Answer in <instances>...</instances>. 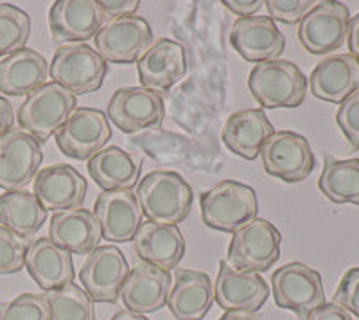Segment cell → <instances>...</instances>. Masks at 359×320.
<instances>
[{"instance_id":"1","label":"cell","mask_w":359,"mask_h":320,"mask_svg":"<svg viewBox=\"0 0 359 320\" xmlns=\"http://www.w3.org/2000/svg\"><path fill=\"white\" fill-rule=\"evenodd\" d=\"M137 200L147 222L160 225H178L185 222L194 204V193L180 173L156 169L140 178Z\"/></svg>"},{"instance_id":"2","label":"cell","mask_w":359,"mask_h":320,"mask_svg":"<svg viewBox=\"0 0 359 320\" xmlns=\"http://www.w3.org/2000/svg\"><path fill=\"white\" fill-rule=\"evenodd\" d=\"M248 88L264 110L298 108L307 94V78L290 60H271L253 65Z\"/></svg>"},{"instance_id":"3","label":"cell","mask_w":359,"mask_h":320,"mask_svg":"<svg viewBox=\"0 0 359 320\" xmlns=\"http://www.w3.org/2000/svg\"><path fill=\"white\" fill-rule=\"evenodd\" d=\"M201 222L212 230L233 232L257 218L259 200L255 189L237 180H221L200 196Z\"/></svg>"},{"instance_id":"4","label":"cell","mask_w":359,"mask_h":320,"mask_svg":"<svg viewBox=\"0 0 359 320\" xmlns=\"http://www.w3.org/2000/svg\"><path fill=\"white\" fill-rule=\"evenodd\" d=\"M280 230L264 218H253L232 232L226 263L237 272L261 274L280 258Z\"/></svg>"},{"instance_id":"5","label":"cell","mask_w":359,"mask_h":320,"mask_svg":"<svg viewBox=\"0 0 359 320\" xmlns=\"http://www.w3.org/2000/svg\"><path fill=\"white\" fill-rule=\"evenodd\" d=\"M78 108L76 95L57 83H45L25 98L18 108L20 130L45 144L67 123L69 115Z\"/></svg>"},{"instance_id":"6","label":"cell","mask_w":359,"mask_h":320,"mask_svg":"<svg viewBox=\"0 0 359 320\" xmlns=\"http://www.w3.org/2000/svg\"><path fill=\"white\" fill-rule=\"evenodd\" d=\"M108 74V63L94 47L86 44H65L56 49L49 63V76L74 95L97 92Z\"/></svg>"},{"instance_id":"7","label":"cell","mask_w":359,"mask_h":320,"mask_svg":"<svg viewBox=\"0 0 359 320\" xmlns=\"http://www.w3.org/2000/svg\"><path fill=\"white\" fill-rule=\"evenodd\" d=\"M271 295L278 308L293 312L300 320L325 304L322 275L300 261L282 265L273 272Z\"/></svg>"},{"instance_id":"8","label":"cell","mask_w":359,"mask_h":320,"mask_svg":"<svg viewBox=\"0 0 359 320\" xmlns=\"http://www.w3.org/2000/svg\"><path fill=\"white\" fill-rule=\"evenodd\" d=\"M261 159L269 177L287 184L306 180L316 164L309 140L291 130L275 132L269 137L261 149Z\"/></svg>"},{"instance_id":"9","label":"cell","mask_w":359,"mask_h":320,"mask_svg":"<svg viewBox=\"0 0 359 320\" xmlns=\"http://www.w3.org/2000/svg\"><path fill=\"white\" fill-rule=\"evenodd\" d=\"M99 56L114 65H130L153 46V29L142 17H124L102 25L94 38Z\"/></svg>"},{"instance_id":"10","label":"cell","mask_w":359,"mask_h":320,"mask_svg":"<svg viewBox=\"0 0 359 320\" xmlns=\"http://www.w3.org/2000/svg\"><path fill=\"white\" fill-rule=\"evenodd\" d=\"M348 24L351 11L343 2H316L298 24V40L307 53L316 56L331 54L347 40Z\"/></svg>"},{"instance_id":"11","label":"cell","mask_w":359,"mask_h":320,"mask_svg":"<svg viewBox=\"0 0 359 320\" xmlns=\"http://www.w3.org/2000/svg\"><path fill=\"white\" fill-rule=\"evenodd\" d=\"M54 137L63 155L74 160H90L110 142V121L97 108L78 107Z\"/></svg>"},{"instance_id":"12","label":"cell","mask_w":359,"mask_h":320,"mask_svg":"<svg viewBox=\"0 0 359 320\" xmlns=\"http://www.w3.org/2000/svg\"><path fill=\"white\" fill-rule=\"evenodd\" d=\"M128 274L130 265L123 251L114 245H102L86 255L79 279L94 302L115 304L121 299V288Z\"/></svg>"},{"instance_id":"13","label":"cell","mask_w":359,"mask_h":320,"mask_svg":"<svg viewBox=\"0 0 359 320\" xmlns=\"http://www.w3.org/2000/svg\"><path fill=\"white\" fill-rule=\"evenodd\" d=\"M108 121L123 133L160 128L165 119L163 98L142 86H123L114 92L107 107Z\"/></svg>"},{"instance_id":"14","label":"cell","mask_w":359,"mask_h":320,"mask_svg":"<svg viewBox=\"0 0 359 320\" xmlns=\"http://www.w3.org/2000/svg\"><path fill=\"white\" fill-rule=\"evenodd\" d=\"M43 152L41 144L24 130H11L0 137V187L20 191L34 180L40 171Z\"/></svg>"},{"instance_id":"15","label":"cell","mask_w":359,"mask_h":320,"mask_svg":"<svg viewBox=\"0 0 359 320\" xmlns=\"http://www.w3.org/2000/svg\"><path fill=\"white\" fill-rule=\"evenodd\" d=\"M269 297L268 283L261 274L237 272L224 259L214 281V300L223 312L257 313Z\"/></svg>"},{"instance_id":"16","label":"cell","mask_w":359,"mask_h":320,"mask_svg":"<svg viewBox=\"0 0 359 320\" xmlns=\"http://www.w3.org/2000/svg\"><path fill=\"white\" fill-rule=\"evenodd\" d=\"M142 88L168 95L169 91L187 74V54L185 47L175 40L160 38L137 63Z\"/></svg>"},{"instance_id":"17","label":"cell","mask_w":359,"mask_h":320,"mask_svg":"<svg viewBox=\"0 0 359 320\" xmlns=\"http://www.w3.org/2000/svg\"><path fill=\"white\" fill-rule=\"evenodd\" d=\"M88 191L86 178L69 164H56L38 171L33 180V193L43 209L70 211L83 207Z\"/></svg>"},{"instance_id":"18","label":"cell","mask_w":359,"mask_h":320,"mask_svg":"<svg viewBox=\"0 0 359 320\" xmlns=\"http://www.w3.org/2000/svg\"><path fill=\"white\" fill-rule=\"evenodd\" d=\"M230 46L243 60L257 65L278 60L286 47V38L269 17H245L233 22Z\"/></svg>"},{"instance_id":"19","label":"cell","mask_w":359,"mask_h":320,"mask_svg":"<svg viewBox=\"0 0 359 320\" xmlns=\"http://www.w3.org/2000/svg\"><path fill=\"white\" fill-rule=\"evenodd\" d=\"M102 238L111 243L133 241L142 225V209L133 191H102L94 206Z\"/></svg>"},{"instance_id":"20","label":"cell","mask_w":359,"mask_h":320,"mask_svg":"<svg viewBox=\"0 0 359 320\" xmlns=\"http://www.w3.org/2000/svg\"><path fill=\"white\" fill-rule=\"evenodd\" d=\"M172 277L169 272L149 263L133 267L121 288V300L124 308L133 313L147 315L168 306Z\"/></svg>"},{"instance_id":"21","label":"cell","mask_w":359,"mask_h":320,"mask_svg":"<svg viewBox=\"0 0 359 320\" xmlns=\"http://www.w3.org/2000/svg\"><path fill=\"white\" fill-rule=\"evenodd\" d=\"M104 17L94 0H57L50 6L49 29L60 44H85L95 38Z\"/></svg>"},{"instance_id":"22","label":"cell","mask_w":359,"mask_h":320,"mask_svg":"<svg viewBox=\"0 0 359 320\" xmlns=\"http://www.w3.org/2000/svg\"><path fill=\"white\" fill-rule=\"evenodd\" d=\"M311 94L327 103L341 105L359 91V60L352 54L323 58L307 79Z\"/></svg>"},{"instance_id":"23","label":"cell","mask_w":359,"mask_h":320,"mask_svg":"<svg viewBox=\"0 0 359 320\" xmlns=\"http://www.w3.org/2000/svg\"><path fill=\"white\" fill-rule=\"evenodd\" d=\"M168 308L176 320H203L214 304V284L201 270L180 268L175 274Z\"/></svg>"},{"instance_id":"24","label":"cell","mask_w":359,"mask_h":320,"mask_svg":"<svg viewBox=\"0 0 359 320\" xmlns=\"http://www.w3.org/2000/svg\"><path fill=\"white\" fill-rule=\"evenodd\" d=\"M25 270L43 292H50L72 283V254L49 238H38L27 245Z\"/></svg>"},{"instance_id":"25","label":"cell","mask_w":359,"mask_h":320,"mask_svg":"<svg viewBox=\"0 0 359 320\" xmlns=\"http://www.w3.org/2000/svg\"><path fill=\"white\" fill-rule=\"evenodd\" d=\"M133 251L144 263L171 272L185 255V239L178 225L144 222L133 238Z\"/></svg>"},{"instance_id":"26","label":"cell","mask_w":359,"mask_h":320,"mask_svg":"<svg viewBox=\"0 0 359 320\" xmlns=\"http://www.w3.org/2000/svg\"><path fill=\"white\" fill-rule=\"evenodd\" d=\"M273 124L261 108H246L232 114L221 132L224 146L245 160H255L261 155L266 140L273 135Z\"/></svg>"},{"instance_id":"27","label":"cell","mask_w":359,"mask_h":320,"mask_svg":"<svg viewBox=\"0 0 359 320\" xmlns=\"http://www.w3.org/2000/svg\"><path fill=\"white\" fill-rule=\"evenodd\" d=\"M49 239L70 254L88 255L101 243L102 234L97 218L85 207L53 214L49 222Z\"/></svg>"},{"instance_id":"28","label":"cell","mask_w":359,"mask_h":320,"mask_svg":"<svg viewBox=\"0 0 359 320\" xmlns=\"http://www.w3.org/2000/svg\"><path fill=\"white\" fill-rule=\"evenodd\" d=\"M49 63L38 51L24 49L0 60V92L13 98L29 95L47 83Z\"/></svg>"},{"instance_id":"29","label":"cell","mask_w":359,"mask_h":320,"mask_svg":"<svg viewBox=\"0 0 359 320\" xmlns=\"http://www.w3.org/2000/svg\"><path fill=\"white\" fill-rule=\"evenodd\" d=\"M86 169L102 191H131L139 185L142 164L121 146H108L88 160Z\"/></svg>"},{"instance_id":"30","label":"cell","mask_w":359,"mask_h":320,"mask_svg":"<svg viewBox=\"0 0 359 320\" xmlns=\"http://www.w3.org/2000/svg\"><path fill=\"white\" fill-rule=\"evenodd\" d=\"M45 222L47 211L34 193L20 189L0 194V227L25 239L36 234Z\"/></svg>"},{"instance_id":"31","label":"cell","mask_w":359,"mask_h":320,"mask_svg":"<svg viewBox=\"0 0 359 320\" xmlns=\"http://www.w3.org/2000/svg\"><path fill=\"white\" fill-rule=\"evenodd\" d=\"M318 189L332 204H352L359 206V159L338 160L327 156Z\"/></svg>"},{"instance_id":"32","label":"cell","mask_w":359,"mask_h":320,"mask_svg":"<svg viewBox=\"0 0 359 320\" xmlns=\"http://www.w3.org/2000/svg\"><path fill=\"white\" fill-rule=\"evenodd\" d=\"M43 299L49 309V320H95L94 300L79 284L69 283L45 292Z\"/></svg>"},{"instance_id":"33","label":"cell","mask_w":359,"mask_h":320,"mask_svg":"<svg viewBox=\"0 0 359 320\" xmlns=\"http://www.w3.org/2000/svg\"><path fill=\"white\" fill-rule=\"evenodd\" d=\"M31 34V18L22 8L0 4V60L24 49Z\"/></svg>"},{"instance_id":"34","label":"cell","mask_w":359,"mask_h":320,"mask_svg":"<svg viewBox=\"0 0 359 320\" xmlns=\"http://www.w3.org/2000/svg\"><path fill=\"white\" fill-rule=\"evenodd\" d=\"M0 320H49L43 295L20 293L9 302H0Z\"/></svg>"},{"instance_id":"35","label":"cell","mask_w":359,"mask_h":320,"mask_svg":"<svg viewBox=\"0 0 359 320\" xmlns=\"http://www.w3.org/2000/svg\"><path fill=\"white\" fill-rule=\"evenodd\" d=\"M25 239L0 227V275L17 274L25 268Z\"/></svg>"},{"instance_id":"36","label":"cell","mask_w":359,"mask_h":320,"mask_svg":"<svg viewBox=\"0 0 359 320\" xmlns=\"http://www.w3.org/2000/svg\"><path fill=\"white\" fill-rule=\"evenodd\" d=\"M266 9L271 20L282 24H300L307 13L316 6L313 0H266Z\"/></svg>"},{"instance_id":"37","label":"cell","mask_w":359,"mask_h":320,"mask_svg":"<svg viewBox=\"0 0 359 320\" xmlns=\"http://www.w3.org/2000/svg\"><path fill=\"white\" fill-rule=\"evenodd\" d=\"M336 123L343 132L351 148L359 152V91L339 105Z\"/></svg>"},{"instance_id":"38","label":"cell","mask_w":359,"mask_h":320,"mask_svg":"<svg viewBox=\"0 0 359 320\" xmlns=\"http://www.w3.org/2000/svg\"><path fill=\"white\" fill-rule=\"evenodd\" d=\"M334 304L359 319V267L345 272L334 292Z\"/></svg>"},{"instance_id":"39","label":"cell","mask_w":359,"mask_h":320,"mask_svg":"<svg viewBox=\"0 0 359 320\" xmlns=\"http://www.w3.org/2000/svg\"><path fill=\"white\" fill-rule=\"evenodd\" d=\"M99 11L102 13L104 20H117V18L133 17L139 9V0H99Z\"/></svg>"},{"instance_id":"40","label":"cell","mask_w":359,"mask_h":320,"mask_svg":"<svg viewBox=\"0 0 359 320\" xmlns=\"http://www.w3.org/2000/svg\"><path fill=\"white\" fill-rule=\"evenodd\" d=\"M306 320H352L351 313L334 302H325L306 316Z\"/></svg>"},{"instance_id":"41","label":"cell","mask_w":359,"mask_h":320,"mask_svg":"<svg viewBox=\"0 0 359 320\" xmlns=\"http://www.w3.org/2000/svg\"><path fill=\"white\" fill-rule=\"evenodd\" d=\"M223 6L229 11L236 13L239 18L253 17L262 8L261 0H223Z\"/></svg>"},{"instance_id":"42","label":"cell","mask_w":359,"mask_h":320,"mask_svg":"<svg viewBox=\"0 0 359 320\" xmlns=\"http://www.w3.org/2000/svg\"><path fill=\"white\" fill-rule=\"evenodd\" d=\"M13 124H15V114L11 103L0 95V137L11 132Z\"/></svg>"},{"instance_id":"43","label":"cell","mask_w":359,"mask_h":320,"mask_svg":"<svg viewBox=\"0 0 359 320\" xmlns=\"http://www.w3.org/2000/svg\"><path fill=\"white\" fill-rule=\"evenodd\" d=\"M348 49L351 54L359 60V13L355 17L351 18V24H348Z\"/></svg>"},{"instance_id":"44","label":"cell","mask_w":359,"mask_h":320,"mask_svg":"<svg viewBox=\"0 0 359 320\" xmlns=\"http://www.w3.org/2000/svg\"><path fill=\"white\" fill-rule=\"evenodd\" d=\"M217 320H259V315L245 312H224Z\"/></svg>"},{"instance_id":"45","label":"cell","mask_w":359,"mask_h":320,"mask_svg":"<svg viewBox=\"0 0 359 320\" xmlns=\"http://www.w3.org/2000/svg\"><path fill=\"white\" fill-rule=\"evenodd\" d=\"M110 320H149L146 315H140V313H133L130 309H121V312L115 313Z\"/></svg>"}]
</instances>
